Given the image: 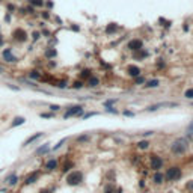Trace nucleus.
<instances>
[{
  "label": "nucleus",
  "instance_id": "obj_1",
  "mask_svg": "<svg viewBox=\"0 0 193 193\" xmlns=\"http://www.w3.org/2000/svg\"><path fill=\"white\" fill-rule=\"evenodd\" d=\"M181 175H183V172H181V167H178V166H172L166 172L167 181H178L181 178Z\"/></svg>",
  "mask_w": 193,
  "mask_h": 193
},
{
  "label": "nucleus",
  "instance_id": "obj_2",
  "mask_svg": "<svg viewBox=\"0 0 193 193\" xmlns=\"http://www.w3.org/2000/svg\"><path fill=\"white\" fill-rule=\"evenodd\" d=\"M186 148H187V145H186V142L183 140V139H177L172 145H171V150H172V153L177 155H181L186 153Z\"/></svg>",
  "mask_w": 193,
  "mask_h": 193
},
{
  "label": "nucleus",
  "instance_id": "obj_3",
  "mask_svg": "<svg viewBox=\"0 0 193 193\" xmlns=\"http://www.w3.org/2000/svg\"><path fill=\"white\" fill-rule=\"evenodd\" d=\"M83 181V174L80 172V171H74V172H71L68 177H67V183L70 184V186H77Z\"/></svg>",
  "mask_w": 193,
  "mask_h": 193
},
{
  "label": "nucleus",
  "instance_id": "obj_4",
  "mask_svg": "<svg viewBox=\"0 0 193 193\" xmlns=\"http://www.w3.org/2000/svg\"><path fill=\"white\" fill-rule=\"evenodd\" d=\"M12 36H14L15 41H18V42H24V41L27 39V32H26L24 29H20V27H18V29L14 30Z\"/></svg>",
  "mask_w": 193,
  "mask_h": 193
},
{
  "label": "nucleus",
  "instance_id": "obj_5",
  "mask_svg": "<svg viewBox=\"0 0 193 193\" xmlns=\"http://www.w3.org/2000/svg\"><path fill=\"white\" fill-rule=\"evenodd\" d=\"M81 110H83V106H80V104H77V106H73V107H70V109L65 112L64 118H65V119H68V118H71V116L80 115V113H81Z\"/></svg>",
  "mask_w": 193,
  "mask_h": 193
},
{
  "label": "nucleus",
  "instance_id": "obj_6",
  "mask_svg": "<svg viewBox=\"0 0 193 193\" xmlns=\"http://www.w3.org/2000/svg\"><path fill=\"white\" fill-rule=\"evenodd\" d=\"M142 47H143V42L140 39H131L128 42V48L131 51H139V50H142Z\"/></svg>",
  "mask_w": 193,
  "mask_h": 193
},
{
  "label": "nucleus",
  "instance_id": "obj_7",
  "mask_svg": "<svg viewBox=\"0 0 193 193\" xmlns=\"http://www.w3.org/2000/svg\"><path fill=\"white\" fill-rule=\"evenodd\" d=\"M2 57H3L6 62H11V64L18 60V59L12 54V50H11V48H5V50H3V53H2Z\"/></svg>",
  "mask_w": 193,
  "mask_h": 193
},
{
  "label": "nucleus",
  "instance_id": "obj_8",
  "mask_svg": "<svg viewBox=\"0 0 193 193\" xmlns=\"http://www.w3.org/2000/svg\"><path fill=\"white\" fill-rule=\"evenodd\" d=\"M161 166H163V160H161V157L153 155V157H151V169L158 171V169H161Z\"/></svg>",
  "mask_w": 193,
  "mask_h": 193
},
{
  "label": "nucleus",
  "instance_id": "obj_9",
  "mask_svg": "<svg viewBox=\"0 0 193 193\" xmlns=\"http://www.w3.org/2000/svg\"><path fill=\"white\" fill-rule=\"evenodd\" d=\"M177 106H178L177 103H160V104L150 106L146 110H148V112H153V110H157V109H160V107H177Z\"/></svg>",
  "mask_w": 193,
  "mask_h": 193
},
{
  "label": "nucleus",
  "instance_id": "obj_10",
  "mask_svg": "<svg viewBox=\"0 0 193 193\" xmlns=\"http://www.w3.org/2000/svg\"><path fill=\"white\" fill-rule=\"evenodd\" d=\"M127 73H128V76H131V77H139V76H140V68L131 65V67H128Z\"/></svg>",
  "mask_w": 193,
  "mask_h": 193
},
{
  "label": "nucleus",
  "instance_id": "obj_11",
  "mask_svg": "<svg viewBox=\"0 0 193 193\" xmlns=\"http://www.w3.org/2000/svg\"><path fill=\"white\" fill-rule=\"evenodd\" d=\"M38 178H39V172H32V174L26 178V181H24V183H26V184H33Z\"/></svg>",
  "mask_w": 193,
  "mask_h": 193
},
{
  "label": "nucleus",
  "instance_id": "obj_12",
  "mask_svg": "<svg viewBox=\"0 0 193 193\" xmlns=\"http://www.w3.org/2000/svg\"><path fill=\"white\" fill-rule=\"evenodd\" d=\"M41 136H42V133H36V134H33V136H30V137H29V139H27V140H26V142L23 143V146H27L29 143H32V142H35V140H36V139H39Z\"/></svg>",
  "mask_w": 193,
  "mask_h": 193
},
{
  "label": "nucleus",
  "instance_id": "obj_13",
  "mask_svg": "<svg viewBox=\"0 0 193 193\" xmlns=\"http://www.w3.org/2000/svg\"><path fill=\"white\" fill-rule=\"evenodd\" d=\"M26 122V119L23 118V116H17L14 121H12V124H11V127H17V125H23Z\"/></svg>",
  "mask_w": 193,
  "mask_h": 193
},
{
  "label": "nucleus",
  "instance_id": "obj_14",
  "mask_svg": "<svg viewBox=\"0 0 193 193\" xmlns=\"http://www.w3.org/2000/svg\"><path fill=\"white\" fill-rule=\"evenodd\" d=\"M56 167H57V161L56 160H48L47 164H45V169L47 171H54Z\"/></svg>",
  "mask_w": 193,
  "mask_h": 193
},
{
  "label": "nucleus",
  "instance_id": "obj_15",
  "mask_svg": "<svg viewBox=\"0 0 193 193\" xmlns=\"http://www.w3.org/2000/svg\"><path fill=\"white\" fill-rule=\"evenodd\" d=\"M98 83H100V80H98L97 77H89L88 78V86H91V88L98 86Z\"/></svg>",
  "mask_w": 193,
  "mask_h": 193
},
{
  "label": "nucleus",
  "instance_id": "obj_16",
  "mask_svg": "<svg viewBox=\"0 0 193 193\" xmlns=\"http://www.w3.org/2000/svg\"><path fill=\"white\" fill-rule=\"evenodd\" d=\"M154 183L155 184H161V183H163V175H161L160 172H157L154 175Z\"/></svg>",
  "mask_w": 193,
  "mask_h": 193
},
{
  "label": "nucleus",
  "instance_id": "obj_17",
  "mask_svg": "<svg viewBox=\"0 0 193 193\" xmlns=\"http://www.w3.org/2000/svg\"><path fill=\"white\" fill-rule=\"evenodd\" d=\"M48 151V143H45V145H42L41 148L36 150V154H44V153H47Z\"/></svg>",
  "mask_w": 193,
  "mask_h": 193
},
{
  "label": "nucleus",
  "instance_id": "obj_18",
  "mask_svg": "<svg viewBox=\"0 0 193 193\" xmlns=\"http://www.w3.org/2000/svg\"><path fill=\"white\" fill-rule=\"evenodd\" d=\"M29 3H30L32 6L39 8V6H42V5H44V0H29Z\"/></svg>",
  "mask_w": 193,
  "mask_h": 193
},
{
  "label": "nucleus",
  "instance_id": "obj_19",
  "mask_svg": "<svg viewBox=\"0 0 193 193\" xmlns=\"http://www.w3.org/2000/svg\"><path fill=\"white\" fill-rule=\"evenodd\" d=\"M150 146V142L148 140H142V142H139V148L140 150H146Z\"/></svg>",
  "mask_w": 193,
  "mask_h": 193
},
{
  "label": "nucleus",
  "instance_id": "obj_20",
  "mask_svg": "<svg viewBox=\"0 0 193 193\" xmlns=\"http://www.w3.org/2000/svg\"><path fill=\"white\" fill-rule=\"evenodd\" d=\"M80 77L81 78H89L91 77V71H89V70H83L81 74H80Z\"/></svg>",
  "mask_w": 193,
  "mask_h": 193
},
{
  "label": "nucleus",
  "instance_id": "obj_21",
  "mask_svg": "<svg viewBox=\"0 0 193 193\" xmlns=\"http://www.w3.org/2000/svg\"><path fill=\"white\" fill-rule=\"evenodd\" d=\"M145 86H146V88H155V86H158V80H151V81H148Z\"/></svg>",
  "mask_w": 193,
  "mask_h": 193
},
{
  "label": "nucleus",
  "instance_id": "obj_22",
  "mask_svg": "<svg viewBox=\"0 0 193 193\" xmlns=\"http://www.w3.org/2000/svg\"><path fill=\"white\" fill-rule=\"evenodd\" d=\"M184 97L189 98V100H192L193 98V89H187V91L184 92Z\"/></svg>",
  "mask_w": 193,
  "mask_h": 193
},
{
  "label": "nucleus",
  "instance_id": "obj_23",
  "mask_svg": "<svg viewBox=\"0 0 193 193\" xmlns=\"http://www.w3.org/2000/svg\"><path fill=\"white\" fill-rule=\"evenodd\" d=\"M116 29H118V27H116L115 24H110V26H107V29H106V32H107V33H113V32H115Z\"/></svg>",
  "mask_w": 193,
  "mask_h": 193
},
{
  "label": "nucleus",
  "instance_id": "obj_24",
  "mask_svg": "<svg viewBox=\"0 0 193 193\" xmlns=\"http://www.w3.org/2000/svg\"><path fill=\"white\" fill-rule=\"evenodd\" d=\"M65 142H67V139H62L60 142H57V143H56V145L53 146V150H54V151H56V150H59V148H60V146H62V145H64Z\"/></svg>",
  "mask_w": 193,
  "mask_h": 193
},
{
  "label": "nucleus",
  "instance_id": "obj_25",
  "mask_svg": "<svg viewBox=\"0 0 193 193\" xmlns=\"http://www.w3.org/2000/svg\"><path fill=\"white\" fill-rule=\"evenodd\" d=\"M45 56H47V57H54V56H56V50H47Z\"/></svg>",
  "mask_w": 193,
  "mask_h": 193
},
{
  "label": "nucleus",
  "instance_id": "obj_26",
  "mask_svg": "<svg viewBox=\"0 0 193 193\" xmlns=\"http://www.w3.org/2000/svg\"><path fill=\"white\" fill-rule=\"evenodd\" d=\"M30 77H32V78H39L41 76H39L38 71H30Z\"/></svg>",
  "mask_w": 193,
  "mask_h": 193
},
{
  "label": "nucleus",
  "instance_id": "obj_27",
  "mask_svg": "<svg viewBox=\"0 0 193 193\" xmlns=\"http://www.w3.org/2000/svg\"><path fill=\"white\" fill-rule=\"evenodd\" d=\"M15 183H17V177H15V175H12V177L9 178V184H11V186H14Z\"/></svg>",
  "mask_w": 193,
  "mask_h": 193
},
{
  "label": "nucleus",
  "instance_id": "obj_28",
  "mask_svg": "<svg viewBox=\"0 0 193 193\" xmlns=\"http://www.w3.org/2000/svg\"><path fill=\"white\" fill-rule=\"evenodd\" d=\"M81 86H83V83H81V81H76V83L73 84V88H74V89H80Z\"/></svg>",
  "mask_w": 193,
  "mask_h": 193
},
{
  "label": "nucleus",
  "instance_id": "obj_29",
  "mask_svg": "<svg viewBox=\"0 0 193 193\" xmlns=\"http://www.w3.org/2000/svg\"><path fill=\"white\" fill-rule=\"evenodd\" d=\"M56 86H57V88H65V86H67V81H65V80H62V81H59Z\"/></svg>",
  "mask_w": 193,
  "mask_h": 193
},
{
  "label": "nucleus",
  "instance_id": "obj_30",
  "mask_svg": "<svg viewBox=\"0 0 193 193\" xmlns=\"http://www.w3.org/2000/svg\"><path fill=\"white\" fill-rule=\"evenodd\" d=\"M50 109H51V110H53V112H56V110H59V109H60V107H59V106H57V104H51V106H50Z\"/></svg>",
  "mask_w": 193,
  "mask_h": 193
},
{
  "label": "nucleus",
  "instance_id": "obj_31",
  "mask_svg": "<svg viewBox=\"0 0 193 193\" xmlns=\"http://www.w3.org/2000/svg\"><path fill=\"white\" fill-rule=\"evenodd\" d=\"M143 81H145L143 77H136V84H140V83H143Z\"/></svg>",
  "mask_w": 193,
  "mask_h": 193
},
{
  "label": "nucleus",
  "instance_id": "obj_32",
  "mask_svg": "<svg viewBox=\"0 0 193 193\" xmlns=\"http://www.w3.org/2000/svg\"><path fill=\"white\" fill-rule=\"evenodd\" d=\"M71 166H73L71 163H68V164H65V166H64V171H65V172H67V171H70V167H71Z\"/></svg>",
  "mask_w": 193,
  "mask_h": 193
},
{
  "label": "nucleus",
  "instance_id": "obj_33",
  "mask_svg": "<svg viewBox=\"0 0 193 193\" xmlns=\"http://www.w3.org/2000/svg\"><path fill=\"white\" fill-rule=\"evenodd\" d=\"M107 112H110V113H116V110L113 107H110V106H107Z\"/></svg>",
  "mask_w": 193,
  "mask_h": 193
},
{
  "label": "nucleus",
  "instance_id": "obj_34",
  "mask_svg": "<svg viewBox=\"0 0 193 193\" xmlns=\"http://www.w3.org/2000/svg\"><path fill=\"white\" fill-rule=\"evenodd\" d=\"M124 115H125V116H134V113H133V112H128V110H125V112H124Z\"/></svg>",
  "mask_w": 193,
  "mask_h": 193
},
{
  "label": "nucleus",
  "instance_id": "obj_35",
  "mask_svg": "<svg viewBox=\"0 0 193 193\" xmlns=\"http://www.w3.org/2000/svg\"><path fill=\"white\" fill-rule=\"evenodd\" d=\"M187 189H190V190H193V181H190V183L187 184Z\"/></svg>",
  "mask_w": 193,
  "mask_h": 193
},
{
  "label": "nucleus",
  "instance_id": "obj_36",
  "mask_svg": "<svg viewBox=\"0 0 193 193\" xmlns=\"http://www.w3.org/2000/svg\"><path fill=\"white\" fill-rule=\"evenodd\" d=\"M41 116H42V118H51L50 113H41Z\"/></svg>",
  "mask_w": 193,
  "mask_h": 193
},
{
  "label": "nucleus",
  "instance_id": "obj_37",
  "mask_svg": "<svg viewBox=\"0 0 193 193\" xmlns=\"http://www.w3.org/2000/svg\"><path fill=\"white\" fill-rule=\"evenodd\" d=\"M32 36H33V39H38V38H39V33H38V32H35Z\"/></svg>",
  "mask_w": 193,
  "mask_h": 193
},
{
  "label": "nucleus",
  "instance_id": "obj_38",
  "mask_svg": "<svg viewBox=\"0 0 193 193\" xmlns=\"http://www.w3.org/2000/svg\"><path fill=\"white\" fill-rule=\"evenodd\" d=\"M94 115H95L94 112H92V113H88V115H84V119H88V118H91V116H94Z\"/></svg>",
  "mask_w": 193,
  "mask_h": 193
},
{
  "label": "nucleus",
  "instance_id": "obj_39",
  "mask_svg": "<svg viewBox=\"0 0 193 193\" xmlns=\"http://www.w3.org/2000/svg\"><path fill=\"white\" fill-rule=\"evenodd\" d=\"M2 45H3V36L0 35V47H2Z\"/></svg>",
  "mask_w": 193,
  "mask_h": 193
},
{
  "label": "nucleus",
  "instance_id": "obj_40",
  "mask_svg": "<svg viewBox=\"0 0 193 193\" xmlns=\"http://www.w3.org/2000/svg\"><path fill=\"white\" fill-rule=\"evenodd\" d=\"M39 193H50V190H41Z\"/></svg>",
  "mask_w": 193,
  "mask_h": 193
},
{
  "label": "nucleus",
  "instance_id": "obj_41",
  "mask_svg": "<svg viewBox=\"0 0 193 193\" xmlns=\"http://www.w3.org/2000/svg\"><path fill=\"white\" fill-rule=\"evenodd\" d=\"M2 73H3V68H2V67H0V74H2Z\"/></svg>",
  "mask_w": 193,
  "mask_h": 193
},
{
  "label": "nucleus",
  "instance_id": "obj_42",
  "mask_svg": "<svg viewBox=\"0 0 193 193\" xmlns=\"http://www.w3.org/2000/svg\"><path fill=\"white\" fill-rule=\"evenodd\" d=\"M171 193H174V192H171Z\"/></svg>",
  "mask_w": 193,
  "mask_h": 193
}]
</instances>
